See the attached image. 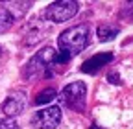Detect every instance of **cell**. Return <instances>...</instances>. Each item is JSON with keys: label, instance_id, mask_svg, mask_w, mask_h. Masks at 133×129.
I'll return each mask as SVG.
<instances>
[{"label": "cell", "instance_id": "obj_13", "mask_svg": "<svg viewBox=\"0 0 133 129\" xmlns=\"http://www.w3.org/2000/svg\"><path fill=\"white\" fill-rule=\"evenodd\" d=\"M91 129H100V127L98 125H91Z\"/></svg>", "mask_w": 133, "mask_h": 129}, {"label": "cell", "instance_id": "obj_12", "mask_svg": "<svg viewBox=\"0 0 133 129\" xmlns=\"http://www.w3.org/2000/svg\"><path fill=\"white\" fill-rule=\"evenodd\" d=\"M107 81L118 85V83H120V77H118V74H116V72H111V74H107Z\"/></svg>", "mask_w": 133, "mask_h": 129}, {"label": "cell", "instance_id": "obj_9", "mask_svg": "<svg viewBox=\"0 0 133 129\" xmlns=\"http://www.w3.org/2000/svg\"><path fill=\"white\" fill-rule=\"evenodd\" d=\"M54 98H56V90H54V89H44V90H41V92L37 94V98L33 100V103H35V105L50 103Z\"/></svg>", "mask_w": 133, "mask_h": 129}, {"label": "cell", "instance_id": "obj_2", "mask_svg": "<svg viewBox=\"0 0 133 129\" xmlns=\"http://www.w3.org/2000/svg\"><path fill=\"white\" fill-rule=\"evenodd\" d=\"M56 55H57V52L54 50L52 46L43 48L41 52H37L35 55L28 61L26 68H24V76H26L28 79H33V77H37V76H41V74H43L44 77H48L50 74H52V72H50V64H54Z\"/></svg>", "mask_w": 133, "mask_h": 129}, {"label": "cell", "instance_id": "obj_6", "mask_svg": "<svg viewBox=\"0 0 133 129\" xmlns=\"http://www.w3.org/2000/svg\"><path fill=\"white\" fill-rule=\"evenodd\" d=\"M26 94L21 90V92H13L11 96H8L6 102L2 103V112L8 116V118H13L17 114H21V112L26 109Z\"/></svg>", "mask_w": 133, "mask_h": 129}, {"label": "cell", "instance_id": "obj_1", "mask_svg": "<svg viewBox=\"0 0 133 129\" xmlns=\"http://www.w3.org/2000/svg\"><path fill=\"white\" fill-rule=\"evenodd\" d=\"M87 42H89V28L85 24L72 26L69 30H65L63 33L59 35V39H57V44L61 48V54L69 55V57L79 54L83 48L87 46Z\"/></svg>", "mask_w": 133, "mask_h": 129}, {"label": "cell", "instance_id": "obj_8", "mask_svg": "<svg viewBox=\"0 0 133 129\" xmlns=\"http://www.w3.org/2000/svg\"><path fill=\"white\" fill-rule=\"evenodd\" d=\"M96 33H98V39L102 42H107V41H113L116 35L120 33V28L116 24H100L98 30H96Z\"/></svg>", "mask_w": 133, "mask_h": 129}, {"label": "cell", "instance_id": "obj_3", "mask_svg": "<svg viewBox=\"0 0 133 129\" xmlns=\"http://www.w3.org/2000/svg\"><path fill=\"white\" fill-rule=\"evenodd\" d=\"M85 96H87V87L81 81H74L70 85H66L61 92V100L63 103L76 111V112H83L85 111Z\"/></svg>", "mask_w": 133, "mask_h": 129}, {"label": "cell", "instance_id": "obj_10", "mask_svg": "<svg viewBox=\"0 0 133 129\" xmlns=\"http://www.w3.org/2000/svg\"><path fill=\"white\" fill-rule=\"evenodd\" d=\"M13 24V17H11V13L4 8H0V33H4L6 30H9Z\"/></svg>", "mask_w": 133, "mask_h": 129}, {"label": "cell", "instance_id": "obj_14", "mask_svg": "<svg viewBox=\"0 0 133 129\" xmlns=\"http://www.w3.org/2000/svg\"><path fill=\"white\" fill-rule=\"evenodd\" d=\"M0 54H2V50H0Z\"/></svg>", "mask_w": 133, "mask_h": 129}, {"label": "cell", "instance_id": "obj_4", "mask_svg": "<svg viewBox=\"0 0 133 129\" xmlns=\"http://www.w3.org/2000/svg\"><path fill=\"white\" fill-rule=\"evenodd\" d=\"M79 4L74 2V0H59V2H54L46 8V17L52 22H65L72 19L78 13Z\"/></svg>", "mask_w": 133, "mask_h": 129}, {"label": "cell", "instance_id": "obj_5", "mask_svg": "<svg viewBox=\"0 0 133 129\" xmlns=\"http://www.w3.org/2000/svg\"><path fill=\"white\" fill-rule=\"evenodd\" d=\"M59 122H61V109L57 105L44 107V109L37 111L31 118V124L39 129H54V127H57Z\"/></svg>", "mask_w": 133, "mask_h": 129}, {"label": "cell", "instance_id": "obj_11", "mask_svg": "<svg viewBox=\"0 0 133 129\" xmlns=\"http://www.w3.org/2000/svg\"><path fill=\"white\" fill-rule=\"evenodd\" d=\"M0 129H19V124L13 118H4L0 120Z\"/></svg>", "mask_w": 133, "mask_h": 129}, {"label": "cell", "instance_id": "obj_7", "mask_svg": "<svg viewBox=\"0 0 133 129\" xmlns=\"http://www.w3.org/2000/svg\"><path fill=\"white\" fill-rule=\"evenodd\" d=\"M111 59H113V54H111V52L96 54V55H92L91 59L83 61V64H81V70L85 72V74H94V72H98L102 67H105L107 63H111Z\"/></svg>", "mask_w": 133, "mask_h": 129}]
</instances>
